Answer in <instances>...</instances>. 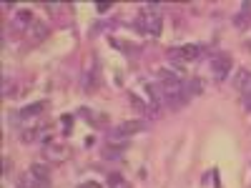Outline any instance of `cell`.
Wrapping results in <instances>:
<instances>
[{
    "mask_svg": "<svg viewBox=\"0 0 251 188\" xmlns=\"http://www.w3.org/2000/svg\"><path fill=\"white\" fill-rule=\"evenodd\" d=\"M136 28L151 38H158L161 30H163V13H161V5L158 3H151V5H143L141 13H138V20H136Z\"/></svg>",
    "mask_w": 251,
    "mask_h": 188,
    "instance_id": "obj_1",
    "label": "cell"
},
{
    "mask_svg": "<svg viewBox=\"0 0 251 188\" xmlns=\"http://www.w3.org/2000/svg\"><path fill=\"white\" fill-rule=\"evenodd\" d=\"M208 70H211L214 80H226V75L231 73V58H228L226 53H216L208 58Z\"/></svg>",
    "mask_w": 251,
    "mask_h": 188,
    "instance_id": "obj_2",
    "label": "cell"
},
{
    "mask_svg": "<svg viewBox=\"0 0 251 188\" xmlns=\"http://www.w3.org/2000/svg\"><path fill=\"white\" fill-rule=\"evenodd\" d=\"M166 55H169L174 63H188V60H196V58L201 55V46H194V43L176 46V48H171Z\"/></svg>",
    "mask_w": 251,
    "mask_h": 188,
    "instance_id": "obj_3",
    "label": "cell"
},
{
    "mask_svg": "<svg viewBox=\"0 0 251 188\" xmlns=\"http://www.w3.org/2000/svg\"><path fill=\"white\" fill-rule=\"evenodd\" d=\"M71 156V148H66V145H46L43 148V158L50 161V163H66Z\"/></svg>",
    "mask_w": 251,
    "mask_h": 188,
    "instance_id": "obj_4",
    "label": "cell"
},
{
    "mask_svg": "<svg viewBox=\"0 0 251 188\" xmlns=\"http://www.w3.org/2000/svg\"><path fill=\"white\" fill-rule=\"evenodd\" d=\"M234 88H236L241 95L251 93V70H249V68H239V70L234 73Z\"/></svg>",
    "mask_w": 251,
    "mask_h": 188,
    "instance_id": "obj_5",
    "label": "cell"
},
{
    "mask_svg": "<svg viewBox=\"0 0 251 188\" xmlns=\"http://www.w3.org/2000/svg\"><path fill=\"white\" fill-rule=\"evenodd\" d=\"M116 128L123 133V136H136V133H143V131H149V123L146 120H123L121 125H116Z\"/></svg>",
    "mask_w": 251,
    "mask_h": 188,
    "instance_id": "obj_6",
    "label": "cell"
},
{
    "mask_svg": "<svg viewBox=\"0 0 251 188\" xmlns=\"http://www.w3.org/2000/svg\"><path fill=\"white\" fill-rule=\"evenodd\" d=\"M50 28L48 23H43V20H35V23L28 28V38H30V43H43V40L48 38Z\"/></svg>",
    "mask_w": 251,
    "mask_h": 188,
    "instance_id": "obj_7",
    "label": "cell"
},
{
    "mask_svg": "<svg viewBox=\"0 0 251 188\" xmlns=\"http://www.w3.org/2000/svg\"><path fill=\"white\" fill-rule=\"evenodd\" d=\"M106 141H108V145H113V148H121V151H123L126 145H128L131 138H128V136H123L118 128H111V131L106 133Z\"/></svg>",
    "mask_w": 251,
    "mask_h": 188,
    "instance_id": "obj_8",
    "label": "cell"
},
{
    "mask_svg": "<svg viewBox=\"0 0 251 188\" xmlns=\"http://www.w3.org/2000/svg\"><path fill=\"white\" fill-rule=\"evenodd\" d=\"M30 176L35 181H50V168H48V165H43V163H33L30 165Z\"/></svg>",
    "mask_w": 251,
    "mask_h": 188,
    "instance_id": "obj_9",
    "label": "cell"
},
{
    "mask_svg": "<svg viewBox=\"0 0 251 188\" xmlns=\"http://www.w3.org/2000/svg\"><path fill=\"white\" fill-rule=\"evenodd\" d=\"M33 23H35V18H33L30 10H18L15 13V25L18 28H30Z\"/></svg>",
    "mask_w": 251,
    "mask_h": 188,
    "instance_id": "obj_10",
    "label": "cell"
},
{
    "mask_svg": "<svg viewBox=\"0 0 251 188\" xmlns=\"http://www.w3.org/2000/svg\"><path fill=\"white\" fill-rule=\"evenodd\" d=\"M201 93H203V80H201V78H191V80H186V95H188V98L201 95Z\"/></svg>",
    "mask_w": 251,
    "mask_h": 188,
    "instance_id": "obj_11",
    "label": "cell"
},
{
    "mask_svg": "<svg viewBox=\"0 0 251 188\" xmlns=\"http://www.w3.org/2000/svg\"><path fill=\"white\" fill-rule=\"evenodd\" d=\"M231 23H234V28L236 30H249L251 28V15H246V13H236V15H231Z\"/></svg>",
    "mask_w": 251,
    "mask_h": 188,
    "instance_id": "obj_12",
    "label": "cell"
},
{
    "mask_svg": "<svg viewBox=\"0 0 251 188\" xmlns=\"http://www.w3.org/2000/svg\"><path fill=\"white\" fill-rule=\"evenodd\" d=\"M43 111H46V100H38V103H30V106H25L20 113H23V118H35V116H40Z\"/></svg>",
    "mask_w": 251,
    "mask_h": 188,
    "instance_id": "obj_13",
    "label": "cell"
},
{
    "mask_svg": "<svg viewBox=\"0 0 251 188\" xmlns=\"http://www.w3.org/2000/svg\"><path fill=\"white\" fill-rule=\"evenodd\" d=\"M23 113H20V111H13V113H8V123L13 125V128H20V125H23Z\"/></svg>",
    "mask_w": 251,
    "mask_h": 188,
    "instance_id": "obj_14",
    "label": "cell"
},
{
    "mask_svg": "<svg viewBox=\"0 0 251 188\" xmlns=\"http://www.w3.org/2000/svg\"><path fill=\"white\" fill-rule=\"evenodd\" d=\"M121 148H113V145H108V148H103V158H106V161H118L121 158Z\"/></svg>",
    "mask_w": 251,
    "mask_h": 188,
    "instance_id": "obj_15",
    "label": "cell"
},
{
    "mask_svg": "<svg viewBox=\"0 0 251 188\" xmlns=\"http://www.w3.org/2000/svg\"><path fill=\"white\" fill-rule=\"evenodd\" d=\"M20 141H23V143H33V141H38V128H25L23 133H20Z\"/></svg>",
    "mask_w": 251,
    "mask_h": 188,
    "instance_id": "obj_16",
    "label": "cell"
},
{
    "mask_svg": "<svg viewBox=\"0 0 251 188\" xmlns=\"http://www.w3.org/2000/svg\"><path fill=\"white\" fill-rule=\"evenodd\" d=\"M96 10H98V13H108V10H111V3H103V0H98Z\"/></svg>",
    "mask_w": 251,
    "mask_h": 188,
    "instance_id": "obj_17",
    "label": "cell"
},
{
    "mask_svg": "<svg viewBox=\"0 0 251 188\" xmlns=\"http://www.w3.org/2000/svg\"><path fill=\"white\" fill-rule=\"evenodd\" d=\"M13 171V161L10 158H3V176H8Z\"/></svg>",
    "mask_w": 251,
    "mask_h": 188,
    "instance_id": "obj_18",
    "label": "cell"
},
{
    "mask_svg": "<svg viewBox=\"0 0 251 188\" xmlns=\"http://www.w3.org/2000/svg\"><path fill=\"white\" fill-rule=\"evenodd\" d=\"M241 106L251 113V93H246V95H241Z\"/></svg>",
    "mask_w": 251,
    "mask_h": 188,
    "instance_id": "obj_19",
    "label": "cell"
},
{
    "mask_svg": "<svg viewBox=\"0 0 251 188\" xmlns=\"http://www.w3.org/2000/svg\"><path fill=\"white\" fill-rule=\"evenodd\" d=\"M118 181H123L118 173H108V186H113V183H118Z\"/></svg>",
    "mask_w": 251,
    "mask_h": 188,
    "instance_id": "obj_20",
    "label": "cell"
},
{
    "mask_svg": "<svg viewBox=\"0 0 251 188\" xmlns=\"http://www.w3.org/2000/svg\"><path fill=\"white\" fill-rule=\"evenodd\" d=\"M241 13L251 15V3H249V0H244V3H241Z\"/></svg>",
    "mask_w": 251,
    "mask_h": 188,
    "instance_id": "obj_21",
    "label": "cell"
},
{
    "mask_svg": "<svg viewBox=\"0 0 251 188\" xmlns=\"http://www.w3.org/2000/svg\"><path fill=\"white\" fill-rule=\"evenodd\" d=\"M111 188H131V183H128V181H118V183H113Z\"/></svg>",
    "mask_w": 251,
    "mask_h": 188,
    "instance_id": "obj_22",
    "label": "cell"
},
{
    "mask_svg": "<svg viewBox=\"0 0 251 188\" xmlns=\"http://www.w3.org/2000/svg\"><path fill=\"white\" fill-rule=\"evenodd\" d=\"M60 120H63V125H73V118H71V116H63Z\"/></svg>",
    "mask_w": 251,
    "mask_h": 188,
    "instance_id": "obj_23",
    "label": "cell"
},
{
    "mask_svg": "<svg viewBox=\"0 0 251 188\" xmlns=\"http://www.w3.org/2000/svg\"><path fill=\"white\" fill-rule=\"evenodd\" d=\"M80 188H100V186H98V183H96V181H91V183H83V186H80Z\"/></svg>",
    "mask_w": 251,
    "mask_h": 188,
    "instance_id": "obj_24",
    "label": "cell"
}]
</instances>
